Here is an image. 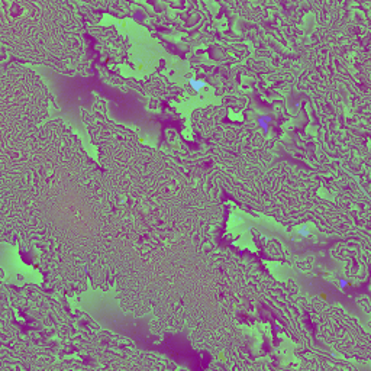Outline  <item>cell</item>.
I'll return each instance as SVG.
<instances>
[{
	"mask_svg": "<svg viewBox=\"0 0 371 371\" xmlns=\"http://www.w3.org/2000/svg\"><path fill=\"white\" fill-rule=\"evenodd\" d=\"M188 83H190V87L197 93H200L205 87H206V83L202 81V80H196V78H190V81Z\"/></svg>",
	"mask_w": 371,
	"mask_h": 371,
	"instance_id": "6da1fadb",
	"label": "cell"
},
{
	"mask_svg": "<svg viewBox=\"0 0 371 371\" xmlns=\"http://www.w3.org/2000/svg\"><path fill=\"white\" fill-rule=\"evenodd\" d=\"M271 122V118H268V116H259L258 118V125L262 128V131H265L267 132L268 129V123Z\"/></svg>",
	"mask_w": 371,
	"mask_h": 371,
	"instance_id": "7a4b0ae2",
	"label": "cell"
},
{
	"mask_svg": "<svg viewBox=\"0 0 371 371\" xmlns=\"http://www.w3.org/2000/svg\"><path fill=\"white\" fill-rule=\"evenodd\" d=\"M299 234L302 235V236H309V235H310L309 229H307V226H306V225H304V226H303L302 229H300V231H299Z\"/></svg>",
	"mask_w": 371,
	"mask_h": 371,
	"instance_id": "3957f363",
	"label": "cell"
},
{
	"mask_svg": "<svg viewBox=\"0 0 371 371\" xmlns=\"http://www.w3.org/2000/svg\"><path fill=\"white\" fill-rule=\"evenodd\" d=\"M339 287L342 290L347 289V287H348V281H347V280H344V278H341V280H339Z\"/></svg>",
	"mask_w": 371,
	"mask_h": 371,
	"instance_id": "277c9868",
	"label": "cell"
}]
</instances>
